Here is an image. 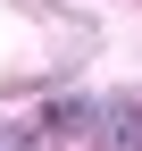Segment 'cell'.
<instances>
[{
  "instance_id": "6da1fadb",
  "label": "cell",
  "mask_w": 142,
  "mask_h": 151,
  "mask_svg": "<svg viewBox=\"0 0 142 151\" xmlns=\"http://www.w3.org/2000/svg\"><path fill=\"white\" fill-rule=\"evenodd\" d=\"M92 134H100V151H142V101H100Z\"/></svg>"
},
{
  "instance_id": "7a4b0ae2",
  "label": "cell",
  "mask_w": 142,
  "mask_h": 151,
  "mask_svg": "<svg viewBox=\"0 0 142 151\" xmlns=\"http://www.w3.org/2000/svg\"><path fill=\"white\" fill-rule=\"evenodd\" d=\"M92 118H100V101H50V109H42L50 134H92Z\"/></svg>"
},
{
  "instance_id": "3957f363",
  "label": "cell",
  "mask_w": 142,
  "mask_h": 151,
  "mask_svg": "<svg viewBox=\"0 0 142 151\" xmlns=\"http://www.w3.org/2000/svg\"><path fill=\"white\" fill-rule=\"evenodd\" d=\"M0 151H25V143H17V134H9V126H0Z\"/></svg>"
}]
</instances>
